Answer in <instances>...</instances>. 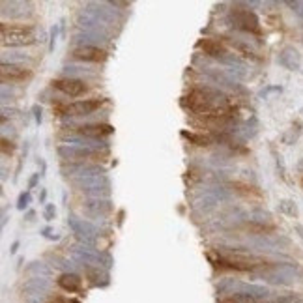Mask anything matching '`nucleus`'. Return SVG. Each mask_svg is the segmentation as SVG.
I'll list each match as a JSON object with an SVG mask.
<instances>
[{
  "mask_svg": "<svg viewBox=\"0 0 303 303\" xmlns=\"http://www.w3.org/2000/svg\"><path fill=\"white\" fill-rule=\"evenodd\" d=\"M28 202H30V191L19 195V199H17V208H19V210H25L28 206Z\"/></svg>",
  "mask_w": 303,
  "mask_h": 303,
  "instance_id": "18",
  "label": "nucleus"
},
{
  "mask_svg": "<svg viewBox=\"0 0 303 303\" xmlns=\"http://www.w3.org/2000/svg\"><path fill=\"white\" fill-rule=\"evenodd\" d=\"M290 8H294V11L298 13V15L303 17V2H287Z\"/></svg>",
  "mask_w": 303,
  "mask_h": 303,
  "instance_id": "21",
  "label": "nucleus"
},
{
  "mask_svg": "<svg viewBox=\"0 0 303 303\" xmlns=\"http://www.w3.org/2000/svg\"><path fill=\"white\" fill-rule=\"evenodd\" d=\"M17 247H19V242H15V244L11 245V253H17Z\"/></svg>",
  "mask_w": 303,
  "mask_h": 303,
  "instance_id": "25",
  "label": "nucleus"
},
{
  "mask_svg": "<svg viewBox=\"0 0 303 303\" xmlns=\"http://www.w3.org/2000/svg\"><path fill=\"white\" fill-rule=\"evenodd\" d=\"M54 215H56V208H54V204H47V206H45V211H44L45 219H47V221H53Z\"/></svg>",
  "mask_w": 303,
  "mask_h": 303,
  "instance_id": "20",
  "label": "nucleus"
},
{
  "mask_svg": "<svg viewBox=\"0 0 303 303\" xmlns=\"http://www.w3.org/2000/svg\"><path fill=\"white\" fill-rule=\"evenodd\" d=\"M299 168H303V163H299Z\"/></svg>",
  "mask_w": 303,
  "mask_h": 303,
  "instance_id": "29",
  "label": "nucleus"
},
{
  "mask_svg": "<svg viewBox=\"0 0 303 303\" xmlns=\"http://www.w3.org/2000/svg\"><path fill=\"white\" fill-rule=\"evenodd\" d=\"M34 116H36V124H41V109L38 105L34 107Z\"/></svg>",
  "mask_w": 303,
  "mask_h": 303,
  "instance_id": "22",
  "label": "nucleus"
},
{
  "mask_svg": "<svg viewBox=\"0 0 303 303\" xmlns=\"http://www.w3.org/2000/svg\"><path fill=\"white\" fill-rule=\"evenodd\" d=\"M215 266L221 268H228V270H236V271H254L258 268H270V262H266L264 258L253 256V254H244L238 251H227V253H219L217 254Z\"/></svg>",
  "mask_w": 303,
  "mask_h": 303,
  "instance_id": "2",
  "label": "nucleus"
},
{
  "mask_svg": "<svg viewBox=\"0 0 303 303\" xmlns=\"http://www.w3.org/2000/svg\"><path fill=\"white\" fill-rule=\"evenodd\" d=\"M296 230H298L299 236H301V238H303V227H296Z\"/></svg>",
  "mask_w": 303,
  "mask_h": 303,
  "instance_id": "26",
  "label": "nucleus"
},
{
  "mask_svg": "<svg viewBox=\"0 0 303 303\" xmlns=\"http://www.w3.org/2000/svg\"><path fill=\"white\" fill-rule=\"evenodd\" d=\"M182 135H184L185 139H189V141H193L195 144H199V146H208V144H210V139H208V137L193 135V133H187V131H184Z\"/></svg>",
  "mask_w": 303,
  "mask_h": 303,
  "instance_id": "16",
  "label": "nucleus"
},
{
  "mask_svg": "<svg viewBox=\"0 0 303 303\" xmlns=\"http://www.w3.org/2000/svg\"><path fill=\"white\" fill-rule=\"evenodd\" d=\"M56 34H58V28L54 27L53 30H51V47H49L51 51H53V47H54V39H56Z\"/></svg>",
  "mask_w": 303,
  "mask_h": 303,
  "instance_id": "23",
  "label": "nucleus"
},
{
  "mask_svg": "<svg viewBox=\"0 0 303 303\" xmlns=\"http://www.w3.org/2000/svg\"><path fill=\"white\" fill-rule=\"evenodd\" d=\"M53 86L66 96H70V98H79L82 94H86L88 90L86 82L81 81V79H71V77L70 79H56V81H53Z\"/></svg>",
  "mask_w": 303,
  "mask_h": 303,
  "instance_id": "8",
  "label": "nucleus"
},
{
  "mask_svg": "<svg viewBox=\"0 0 303 303\" xmlns=\"http://www.w3.org/2000/svg\"><path fill=\"white\" fill-rule=\"evenodd\" d=\"M58 287L66 292H79L82 288V281L75 273H62L58 277Z\"/></svg>",
  "mask_w": 303,
  "mask_h": 303,
  "instance_id": "13",
  "label": "nucleus"
},
{
  "mask_svg": "<svg viewBox=\"0 0 303 303\" xmlns=\"http://www.w3.org/2000/svg\"><path fill=\"white\" fill-rule=\"evenodd\" d=\"M197 47L204 51L206 54H210V56H215V58H219V56H225V54H227V49H225V45H223L221 41L213 39V38L201 39V41L197 44Z\"/></svg>",
  "mask_w": 303,
  "mask_h": 303,
  "instance_id": "12",
  "label": "nucleus"
},
{
  "mask_svg": "<svg viewBox=\"0 0 303 303\" xmlns=\"http://www.w3.org/2000/svg\"><path fill=\"white\" fill-rule=\"evenodd\" d=\"M30 77H32V71L25 68V66L8 64V62H2V66H0V79H2V82H23L28 81Z\"/></svg>",
  "mask_w": 303,
  "mask_h": 303,
  "instance_id": "7",
  "label": "nucleus"
},
{
  "mask_svg": "<svg viewBox=\"0 0 303 303\" xmlns=\"http://www.w3.org/2000/svg\"><path fill=\"white\" fill-rule=\"evenodd\" d=\"M260 277L271 285H292L298 279V270L290 264H271L260 273Z\"/></svg>",
  "mask_w": 303,
  "mask_h": 303,
  "instance_id": "4",
  "label": "nucleus"
},
{
  "mask_svg": "<svg viewBox=\"0 0 303 303\" xmlns=\"http://www.w3.org/2000/svg\"><path fill=\"white\" fill-rule=\"evenodd\" d=\"M0 36H2V45L4 47H27L36 41V34L30 27L25 25H0Z\"/></svg>",
  "mask_w": 303,
  "mask_h": 303,
  "instance_id": "3",
  "label": "nucleus"
},
{
  "mask_svg": "<svg viewBox=\"0 0 303 303\" xmlns=\"http://www.w3.org/2000/svg\"><path fill=\"white\" fill-rule=\"evenodd\" d=\"M73 58L81 62H92V64H101L107 60V51L94 47V45H81L73 51Z\"/></svg>",
  "mask_w": 303,
  "mask_h": 303,
  "instance_id": "9",
  "label": "nucleus"
},
{
  "mask_svg": "<svg viewBox=\"0 0 303 303\" xmlns=\"http://www.w3.org/2000/svg\"><path fill=\"white\" fill-rule=\"evenodd\" d=\"M217 303H260V299L247 292H230L227 296H221L217 299Z\"/></svg>",
  "mask_w": 303,
  "mask_h": 303,
  "instance_id": "14",
  "label": "nucleus"
},
{
  "mask_svg": "<svg viewBox=\"0 0 303 303\" xmlns=\"http://www.w3.org/2000/svg\"><path fill=\"white\" fill-rule=\"evenodd\" d=\"M279 62L290 71H298L299 66H301L299 53L294 49V47H285V49L281 51V54H279Z\"/></svg>",
  "mask_w": 303,
  "mask_h": 303,
  "instance_id": "11",
  "label": "nucleus"
},
{
  "mask_svg": "<svg viewBox=\"0 0 303 303\" xmlns=\"http://www.w3.org/2000/svg\"><path fill=\"white\" fill-rule=\"evenodd\" d=\"M294 303H303V298H298V299H296V301H294Z\"/></svg>",
  "mask_w": 303,
  "mask_h": 303,
  "instance_id": "28",
  "label": "nucleus"
},
{
  "mask_svg": "<svg viewBox=\"0 0 303 303\" xmlns=\"http://www.w3.org/2000/svg\"><path fill=\"white\" fill-rule=\"evenodd\" d=\"M38 178H39V174H34L32 178H30V184H28V189H32L34 185L38 184Z\"/></svg>",
  "mask_w": 303,
  "mask_h": 303,
  "instance_id": "24",
  "label": "nucleus"
},
{
  "mask_svg": "<svg viewBox=\"0 0 303 303\" xmlns=\"http://www.w3.org/2000/svg\"><path fill=\"white\" fill-rule=\"evenodd\" d=\"M79 133L86 137H92V139H101V137L113 135L114 127L109 124H86L79 127Z\"/></svg>",
  "mask_w": 303,
  "mask_h": 303,
  "instance_id": "10",
  "label": "nucleus"
},
{
  "mask_svg": "<svg viewBox=\"0 0 303 303\" xmlns=\"http://www.w3.org/2000/svg\"><path fill=\"white\" fill-rule=\"evenodd\" d=\"M2 152H4L6 156H8V154L11 156V154L15 152V144L11 141H8V139H2Z\"/></svg>",
  "mask_w": 303,
  "mask_h": 303,
  "instance_id": "19",
  "label": "nucleus"
},
{
  "mask_svg": "<svg viewBox=\"0 0 303 303\" xmlns=\"http://www.w3.org/2000/svg\"><path fill=\"white\" fill-rule=\"evenodd\" d=\"M107 103V99H84V101H77L71 105L60 109V116H86V114L96 113L98 109H101Z\"/></svg>",
  "mask_w": 303,
  "mask_h": 303,
  "instance_id": "6",
  "label": "nucleus"
},
{
  "mask_svg": "<svg viewBox=\"0 0 303 303\" xmlns=\"http://www.w3.org/2000/svg\"><path fill=\"white\" fill-rule=\"evenodd\" d=\"M230 19H232L234 27L238 30H244L247 34H253L256 38L262 36V27H260V21L256 13L249 10H242V8H234L232 13H230Z\"/></svg>",
  "mask_w": 303,
  "mask_h": 303,
  "instance_id": "5",
  "label": "nucleus"
},
{
  "mask_svg": "<svg viewBox=\"0 0 303 303\" xmlns=\"http://www.w3.org/2000/svg\"><path fill=\"white\" fill-rule=\"evenodd\" d=\"M296 299L298 298L294 294H285V296H275L273 299H268L266 303H294Z\"/></svg>",
  "mask_w": 303,
  "mask_h": 303,
  "instance_id": "17",
  "label": "nucleus"
},
{
  "mask_svg": "<svg viewBox=\"0 0 303 303\" xmlns=\"http://www.w3.org/2000/svg\"><path fill=\"white\" fill-rule=\"evenodd\" d=\"M53 303H68V301H64V299H56V301H53Z\"/></svg>",
  "mask_w": 303,
  "mask_h": 303,
  "instance_id": "27",
  "label": "nucleus"
},
{
  "mask_svg": "<svg viewBox=\"0 0 303 303\" xmlns=\"http://www.w3.org/2000/svg\"><path fill=\"white\" fill-rule=\"evenodd\" d=\"M281 211H285L290 217H298V206L292 201H281Z\"/></svg>",
  "mask_w": 303,
  "mask_h": 303,
  "instance_id": "15",
  "label": "nucleus"
},
{
  "mask_svg": "<svg viewBox=\"0 0 303 303\" xmlns=\"http://www.w3.org/2000/svg\"><path fill=\"white\" fill-rule=\"evenodd\" d=\"M185 105L195 114H201L210 120L221 122L230 116V107L227 99L219 92H213L210 88H195L185 96Z\"/></svg>",
  "mask_w": 303,
  "mask_h": 303,
  "instance_id": "1",
  "label": "nucleus"
}]
</instances>
